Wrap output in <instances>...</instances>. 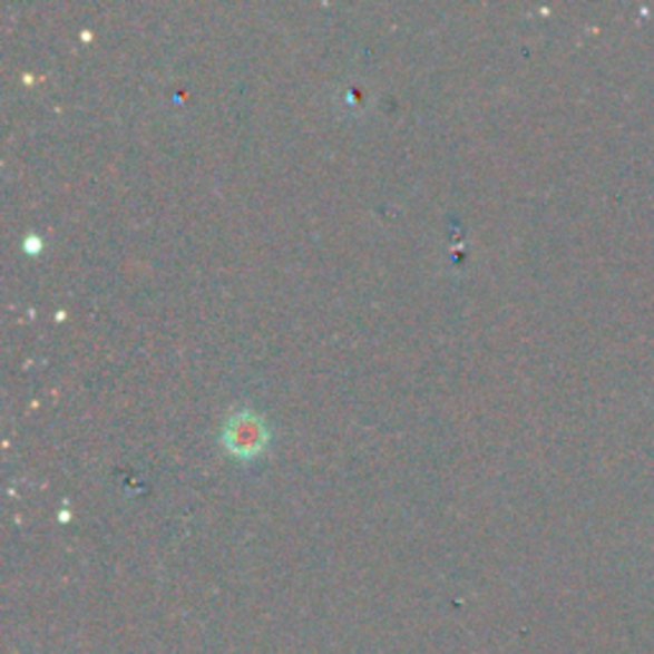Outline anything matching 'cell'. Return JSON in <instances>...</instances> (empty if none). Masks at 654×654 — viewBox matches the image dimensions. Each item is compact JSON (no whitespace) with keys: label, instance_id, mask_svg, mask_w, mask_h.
<instances>
[{"label":"cell","instance_id":"6da1fadb","mask_svg":"<svg viewBox=\"0 0 654 654\" xmlns=\"http://www.w3.org/2000/svg\"><path fill=\"white\" fill-rule=\"evenodd\" d=\"M225 438H228V448L235 456H256L264 448L266 430L256 417L251 414H238L233 417L228 430H225Z\"/></svg>","mask_w":654,"mask_h":654}]
</instances>
